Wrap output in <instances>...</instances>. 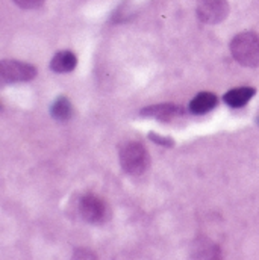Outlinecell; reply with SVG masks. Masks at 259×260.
Listing matches in <instances>:
<instances>
[{
  "instance_id": "cell-1",
  "label": "cell",
  "mask_w": 259,
  "mask_h": 260,
  "mask_svg": "<svg viewBox=\"0 0 259 260\" xmlns=\"http://www.w3.org/2000/svg\"><path fill=\"white\" fill-rule=\"evenodd\" d=\"M231 53L243 67H259V35L255 32H241L231 41Z\"/></svg>"
},
{
  "instance_id": "cell-2",
  "label": "cell",
  "mask_w": 259,
  "mask_h": 260,
  "mask_svg": "<svg viewBox=\"0 0 259 260\" xmlns=\"http://www.w3.org/2000/svg\"><path fill=\"white\" fill-rule=\"evenodd\" d=\"M120 165L130 176H141L150 167V156L146 147L139 142H125L120 147Z\"/></svg>"
},
{
  "instance_id": "cell-3",
  "label": "cell",
  "mask_w": 259,
  "mask_h": 260,
  "mask_svg": "<svg viewBox=\"0 0 259 260\" xmlns=\"http://www.w3.org/2000/svg\"><path fill=\"white\" fill-rule=\"evenodd\" d=\"M79 212L85 221L93 222V224L105 222L111 215L106 201L103 198H100L99 195L94 194H87L80 198Z\"/></svg>"
},
{
  "instance_id": "cell-4",
  "label": "cell",
  "mask_w": 259,
  "mask_h": 260,
  "mask_svg": "<svg viewBox=\"0 0 259 260\" xmlns=\"http://www.w3.org/2000/svg\"><path fill=\"white\" fill-rule=\"evenodd\" d=\"M37 76V68L27 62L3 59L0 62V77L3 83H17L29 82Z\"/></svg>"
},
{
  "instance_id": "cell-5",
  "label": "cell",
  "mask_w": 259,
  "mask_h": 260,
  "mask_svg": "<svg viewBox=\"0 0 259 260\" xmlns=\"http://www.w3.org/2000/svg\"><path fill=\"white\" fill-rule=\"evenodd\" d=\"M229 14L227 0H200L197 3V17L206 24L221 23Z\"/></svg>"
},
{
  "instance_id": "cell-6",
  "label": "cell",
  "mask_w": 259,
  "mask_h": 260,
  "mask_svg": "<svg viewBox=\"0 0 259 260\" xmlns=\"http://www.w3.org/2000/svg\"><path fill=\"white\" fill-rule=\"evenodd\" d=\"M184 108L175 105V103H161V105H152L141 111L142 117L155 118L159 121H171L181 115H184Z\"/></svg>"
},
{
  "instance_id": "cell-7",
  "label": "cell",
  "mask_w": 259,
  "mask_h": 260,
  "mask_svg": "<svg viewBox=\"0 0 259 260\" xmlns=\"http://www.w3.org/2000/svg\"><path fill=\"white\" fill-rule=\"evenodd\" d=\"M256 94V89L255 88H250V86H241V88H234L231 91H227L224 95H223V100L232 106V108H243L246 106L252 97Z\"/></svg>"
},
{
  "instance_id": "cell-8",
  "label": "cell",
  "mask_w": 259,
  "mask_h": 260,
  "mask_svg": "<svg viewBox=\"0 0 259 260\" xmlns=\"http://www.w3.org/2000/svg\"><path fill=\"white\" fill-rule=\"evenodd\" d=\"M218 103V97L212 92H200L190 102V111L195 115L206 114L212 111Z\"/></svg>"
},
{
  "instance_id": "cell-9",
  "label": "cell",
  "mask_w": 259,
  "mask_h": 260,
  "mask_svg": "<svg viewBox=\"0 0 259 260\" xmlns=\"http://www.w3.org/2000/svg\"><path fill=\"white\" fill-rule=\"evenodd\" d=\"M76 65H77V58L70 50L58 52L50 61V68L55 73H70L76 68Z\"/></svg>"
},
{
  "instance_id": "cell-10",
  "label": "cell",
  "mask_w": 259,
  "mask_h": 260,
  "mask_svg": "<svg viewBox=\"0 0 259 260\" xmlns=\"http://www.w3.org/2000/svg\"><path fill=\"white\" fill-rule=\"evenodd\" d=\"M52 117L58 121H67L71 118L73 115V108H71V103L67 97H60L56 99V102L53 103L52 106Z\"/></svg>"
},
{
  "instance_id": "cell-11",
  "label": "cell",
  "mask_w": 259,
  "mask_h": 260,
  "mask_svg": "<svg viewBox=\"0 0 259 260\" xmlns=\"http://www.w3.org/2000/svg\"><path fill=\"white\" fill-rule=\"evenodd\" d=\"M14 2L23 9H35L44 3V0H14Z\"/></svg>"
},
{
  "instance_id": "cell-12",
  "label": "cell",
  "mask_w": 259,
  "mask_h": 260,
  "mask_svg": "<svg viewBox=\"0 0 259 260\" xmlns=\"http://www.w3.org/2000/svg\"><path fill=\"white\" fill-rule=\"evenodd\" d=\"M155 142H158V144H161V145H165V147H173V144H175V141L171 139V138H168V136H161V135H156V133H150L149 135Z\"/></svg>"
},
{
  "instance_id": "cell-13",
  "label": "cell",
  "mask_w": 259,
  "mask_h": 260,
  "mask_svg": "<svg viewBox=\"0 0 259 260\" xmlns=\"http://www.w3.org/2000/svg\"><path fill=\"white\" fill-rule=\"evenodd\" d=\"M74 257H96L94 254H87V253H80V254H74Z\"/></svg>"
}]
</instances>
